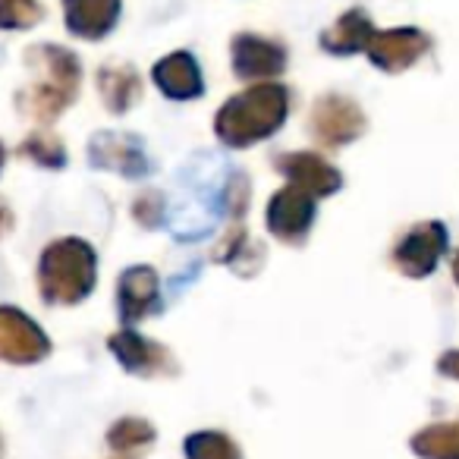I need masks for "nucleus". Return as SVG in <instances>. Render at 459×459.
I'll list each match as a JSON object with an SVG mask.
<instances>
[{
  "instance_id": "nucleus-1",
  "label": "nucleus",
  "mask_w": 459,
  "mask_h": 459,
  "mask_svg": "<svg viewBox=\"0 0 459 459\" xmlns=\"http://www.w3.org/2000/svg\"><path fill=\"white\" fill-rule=\"evenodd\" d=\"M290 110V91L281 82H255L233 95L214 117V133L223 145L246 148L274 135Z\"/></svg>"
},
{
  "instance_id": "nucleus-2",
  "label": "nucleus",
  "mask_w": 459,
  "mask_h": 459,
  "mask_svg": "<svg viewBox=\"0 0 459 459\" xmlns=\"http://www.w3.org/2000/svg\"><path fill=\"white\" fill-rule=\"evenodd\" d=\"M26 66L35 73V79L20 95V108L39 123L57 120L79 95V57L60 45H32L26 51Z\"/></svg>"
},
{
  "instance_id": "nucleus-3",
  "label": "nucleus",
  "mask_w": 459,
  "mask_h": 459,
  "mask_svg": "<svg viewBox=\"0 0 459 459\" xmlns=\"http://www.w3.org/2000/svg\"><path fill=\"white\" fill-rule=\"evenodd\" d=\"M98 277V258L89 243L76 237H66L51 243L41 252L39 287L45 302L54 306H73L91 293Z\"/></svg>"
},
{
  "instance_id": "nucleus-4",
  "label": "nucleus",
  "mask_w": 459,
  "mask_h": 459,
  "mask_svg": "<svg viewBox=\"0 0 459 459\" xmlns=\"http://www.w3.org/2000/svg\"><path fill=\"white\" fill-rule=\"evenodd\" d=\"M233 73L243 82H271L287 70V48L255 32H239L230 45Z\"/></svg>"
},
{
  "instance_id": "nucleus-5",
  "label": "nucleus",
  "mask_w": 459,
  "mask_h": 459,
  "mask_svg": "<svg viewBox=\"0 0 459 459\" xmlns=\"http://www.w3.org/2000/svg\"><path fill=\"white\" fill-rule=\"evenodd\" d=\"M51 352L45 331L20 308L0 306V359L13 365H32Z\"/></svg>"
},
{
  "instance_id": "nucleus-6",
  "label": "nucleus",
  "mask_w": 459,
  "mask_h": 459,
  "mask_svg": "<svg viewBox=\"0 0 459 459\" xmlns=\"http://www.w3.org/2000/svg\"><path fill=\"white\" fill-rule=\"evenodd\" d=\"M123 0H64V20L76 39L101 41L120 22Z\"/></svg>"
},
{
  "instance_id": "nucleus-7",
  "label": "nucleus",
  "mask_w": 459,
  "mask_h": 459,
  "mask_svg": "<svg viewBox=\"0 0 459 459\" xmlns=\"http://www.w3.org/2000/svg\"><path fill=\"white\" fill-rule=\"evenodd\" d=\"M312 223V192L299 186H283L268 202V230L277 239H299Z\"/></svg>"
},
{
  "instance_id": "nucleus-8",
  "label": "nucleus",
  "mask_w": 459,
  "mask_h": 459,
  "mask_svg": "<svg viewBox=\"0 0 459 459\" xmlns=\"http://www.w3.org/2000/svg\"><path fill=\"white\" fill-rule=\"evenodd\" d=\"M152 79L167 98L173 101H192L204 91L202 66L189 51H173L160 57L152 70Z\"/></svg>"
},
{
  "instance_id": "nucleus-9",
  "label": "nucleus",
  "mask_w": 459,
  "mask_h": 459,
  "mask_svg": "<svg viewBox=\"0 0 459 459\" xmlns=\"http://www.w3.org/2000/svg\"><path fill=\"white\" fill-rule=\"evenodd\" d=\"M110 350L120 359L123 368L135 371V375H167V371H173L170 352L160 343H152V340H145L135 331L114 333V337H110Z\"/></svg>"
},
{
  "instance_id": "nucleus-10",
  "label": "nucleus",
  "mask_w": 459,
  "mask_h": 459,
  "mask_svg": "<svg viewBox=\"0 0 459 459\" xmlns=\"http://www.w3.org/2000/svg\"><path fill=\"white\" fill-rule=\"evenodd\" d=\"M91 164L110 167L117 173H126V177H139L148 170V158L142 154V145L133 135L120 133H101L91 139Z\"/></svg>"
},
{
  "instance_id": "nucleus-11",
  "label": "nucleus",
  "mask_w": 459,
  "mask_h": 459,
  "mask_svg": "<svg viewBox=\"0 0 459 459\" xmlns=\"http://www.w3.org/2000/svg\"><path fill=\"white\" fill-rule=\"evenodd\" d=\"M117 302H120V315L126 321H139L145 315H154V308L160 306L158 274L152 268H129L120 277Z\"/></svg>"
},
{
  "instance_id": "nucleus-12",
  "label": "nucleus",
  "mask_w": 459,
  "mask_h": 459,
  "mask_svg": "<svg viewBox=\"0 0 459 459\" xmlns=\"http://www.w3.org/2000/svg\"><path fill=\"white\" fill-rule=\"evenodd\" d=\"M428 39L415 29H394V32H377L368 41V54L377 66L384 70H400V66L412 64L421 51H425Z\"/></svg>"
},
{
  "instance_id": "nucleus-13",
  "label": "nucleus",
  "mask_w": 459,
  "mask_h": 459,
  "mask_svg": "<svg viewBox=\"0 0 459 459\" xmlns=\"http://www.w3.org/2000/svg\"><path fill=\"white\" fill-rule=\"evenodd\" d=\"M98 91L110 114H126L142 95V76L129 64H108L98 70Z\"/></svg>"
},
{
  "instance_id": "nucleus-14",
  "label": "nucleus",
  "mask_w": 459,
  "mask_h": 459,
  "mask_svg": "<svg viewBox=\"0 0 459 459\" xmlns=\"http://www.w3.org/2000/svg\"><path fill=\"white\" fill-rule=\"evenodd\" d=\"M359 110L352 108L350 101L343 98H325V101L315 104L312 110V129L318 139L325 142H343V139H352L359 129Z\"/></svg>"
},
{
  "instance_id": "nucleus-15",
  "label": "nucleus",
  "mask_w": 459,
  "mask_h": 459,
  "mask_svg": "<svg viewBox=\"0 0 459 459\" xmlns=\"http://www.w3.org/2000/svg\"><path fill=\"white\" fill-rule=\"evenodd\" d=\"M371 35H375V29H371L368 13H365V10H346V13L321 35V48L331 54H356V51H362V48H368Z\"/></svg>"
},
{
  "instance_id": "nucleus-16",
  "label": "nucleus",
  "mask_w": 459,
  "mask_h": 459,
  "mask_svg": "<svg viewBox=\"0 0 459 459\" xmlns=\"http://www.w3.org/2000/svg\"><path fill=\"white\" fill-rule=\"evenodd\" d=\"M277 170H281L293 186L312 192V195L331 192L333 186H337V173H333L321 158H315V154H283V158L277 160Z\"/></svg>"
},
{
  "instance_id": "nucleus-17",
  "label": "nucleus",
  "mask_w": 459,
  "mask_h": 459,
  "mask_svg": "<svg viewBox=\"0 0 459 459\" xmlns=\"http://www.w3.org/2000/svg\"><path fill=\"white\" fill-rule=\"evenodd\" d=\"M45 20L41 0H0V32H26Z\"/></svg>"
},
{
  "instance_id": "nucleus-18",
  "label": "nucleus",
  "mask_w": 459,
  "mask_h": 459,
  "mask_svg": "<svg viewBox=\"0 0 459 459\" xmlns=\"http://www.w3.org/2000/svg\"><path fill=\"white\" fill-rule=\"evenodd\" d=\"M186 459H243V456H239V446L227 434L202 431L186 440Z\"/></svg>"
},
{
  "instance_id": "nucleus-19",
  "label": "nucleus",
  "mask_w": 459,
  "mask_h": 459,
  "mask_svg": "<svg viewBox=\"0 0 459 459\" xmlns=\"http://www.w3.org/2000/svg\"><path fill=\"white\" fill-rule=\"evenodd\" d=\"M20 154H26L29 160H35V164H41V167H64V160H66L64 142L54 133H32L20 145Z\"/></svg>"
},
{
  "instance_id": "nucleus-20",
  "label": "nucleus",
  "mask_w": 459,
  "mask_h": 459,
  "mask_svg": "<svg viewBox=\"0 0 459 459\" xmlns=\"http://www.w3.org/2000/svg\"><path fill=\"white\" fill-rule=\"evenodd\" d=\"M154 440V428L142 419H123L110 428V446L117 453H133V450H142Z\"/></svg>"
},
{
  "instance_id": "nucleus-21",
  "label": "nucleus",
  "mask_w": 459,
  "mask_h": 459,
  "mask_svg": "<svg viewBox=\"0 0 459 459\" xmlns=\"http://www.w3.org/2000/svg\"><path fill=\"white\" fill-rule=\"evenodd\" d=\"M13 227V217H10V211H7V204L0 202V237L7 233V230Z\"/></svg>"
},
{
  "instance_id": "nucleus-22",
  "label": "nucleus",
  "mask_w": 459,
  "mask_h": 459,
  "mask_svg": "<svg viewBox=\"0 0 459 459\" xmlns=\"http://www.w3.org/2000/svg\"><path fill=\"white\" fill-rule=\"evenodd\" d=\"M0 167H4V148H0Z\"/></svg>"
}]
</instances>
